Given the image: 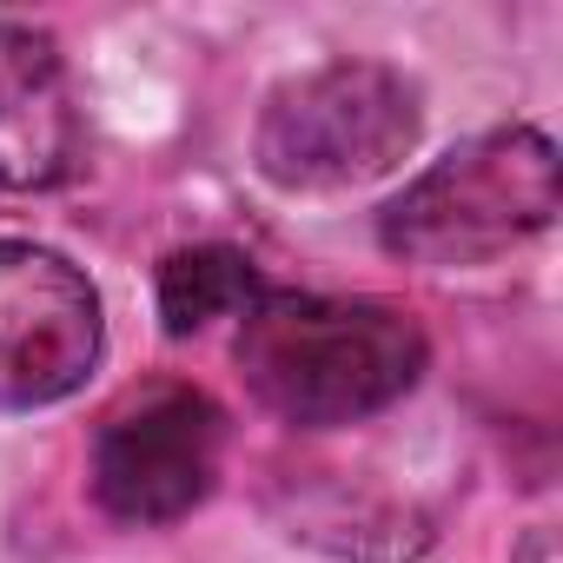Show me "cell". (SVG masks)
<instances>
[{
  "label": "cell",
  "mask_w": 563,
  "mask_h": 563,
  "mask_svg": "<svg viewBox=\"0 0 563 563\" xmlns=\"http://www.w3.org/2000/svg\"><path fill=\"white\" fill-rule=\"evenodd\" d=\"M245 391L286 424L332 431L378 418L424 378V325L391 299L325 292H258L232 339Z\"/></svg>",
  "instance_id": "obj_1"
},
{
  "label": "cell",
  "mask_w": 563,
  "mask_h": 563,
  "mask_svg": "<svg viewBox=\"0 0 563 563\" xmlns=\"http://www.w3.org/2000/svg\"><path fill=\"white\" fill-rule=\"evenodd\" d=\"M563 206V166L550 133L497 126L424 166L378 219L385 252L405 265H490L537 239Z\"/></svg>",
  "instance_id": "obj_2"
},
{
  "label": "cell",
  "mask_w": 563,
  "mask_h": 563,
  "mask_svg": "<svg viewBox=\"0 0 563 563\" xmlns=\"http://www.w3.org/2000/svg\"><path fill=\"white\" fill-rule=\"evenodd\" d=\"M424 107L398 67L325 60L278 80L252 126V159L286 192H352L405 166L418 146Z\"/></svg>",
  "instance_id": "obj_3"
},
{
  "label": "cell",
  "mask_w": 563,
  "mask_h": 563,
  "mask_svg": "<svg viewBox=\"0 0 563 563\" xmlns=\"http://www.w3.org/2000/svg\"><path fill=\"white\" fill-rule=\"evenodd\" d=\"M510 563H556V543H550V530H537V537H530V543H523Z\"/></svg>",
  "instance_id": "obj_8"
},
{
  "label": "cell",
  "mask_w": 563,
  "mask_h": 563,
  "mask_svg": "<svg viewBox=\"0 0 563 563\" xmlns=\"http://www.w3.org/2000/svg\"><path fill=\"white\" fill-rule=\"evenodd\" d=\"M80 159L74 80L47 34L0 21V192H47Z\"/></svg>",
  "instance_id": "obj_6"
},
{
  "label": "cell",
  "mask_w": 563,
  "mask_h": 563,
  "mask_svg": "<svg viewBox=\"0 0 563 563\" xmlns=\"http://www.w3.org/2000/svg\"><path fill=\"white\" fill-rule=\"evenodd\" d=\"M219 464H225V411L199 385L153 378L100 418L87 477L107 517L153 530L206 504L219 484Z\"/></svg>",
  "instance_id": "obj_4"
},
{
  "label": "cell",
  "mask_w": 563,
  "mask_h": 563,
  "mask_svg": "<svg viewBox=\"0 0 563 563\" xmlns=\"http://www.w3.org/2000/svg\"><path fill=\"white\" fill-rule=\"evenodd\" d=\"M107 345L93 278L34 239H0V411L74 398Z\"/></svg>",
  "instance_id": "obj_5"
},
{
  "label": "cell",
  "mask_w": 563,
  "mask_h": 563,
  "mask_svg": "<svg viewBox=\"0 0 563 563\" xmlns=\"http://www.w3.org/2000/svg\"><path fill=\"white\" fill-rule=\"evenodd\" d=\"M265 292V278L252 272L245 252L232 245H186L159 265V319L166 339H192L212 319H245Z\"/></svg>",
  "instance_id": "obj_7"
}]
</instances>
